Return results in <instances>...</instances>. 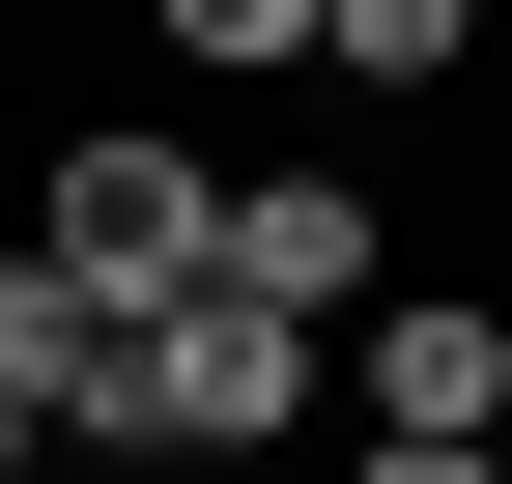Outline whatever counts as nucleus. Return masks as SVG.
<instances>
[{
	"instance_id": "nucleus-1",
	"label": "nucleus",
	"mask_w": 512,
	"mask_h": 484,
	"mask_svg": "<svg viewBox=\"0 0 512 484\" xmlns=\"http://www.w3.org/2000/svg\"><path fill=\"white\" fill-rule=\"evenodd\" d=\"M285 399H313V342L228 314V285H171V314H114V399H86V428H143V456H256Z\"/></svg>"
},
{
	"instance_id": "nucleus-2",
	"label": "nucleus",
	"mask_w": 512,
	"mask_h": 484,
	"mask_svg": "<svg viewBox=\"0 0 512 484\" xmlns=\"http://www.w3.org/2000/svg\"><path fill=\"white\" fill-rule=\"evenodd\" d=\"M200 228H228V171L114 114V143H57V228H29V257L86 285V314H171V285H200Z\"/></svg>"
},
{
	"instance_id": "nucleus-3",
	"label": "nucleus",
	"mask_w": 512,
	"mask_h": 484,
	"mask_svg": "<svg viewBox=\"0 0 512 484\" xmlns=\"http://www.w3.org/2000/svg\"><path fill=\"white\" fill-rule=\"evenodd\" d=\"M200 285H228V314H285V342L370 314V200H342V171H256V200L200 228Z\"/></svg>"
},
{
	"instance_id": "nucleus-4",
	"label": "nucleus",
	"mask_w": 512,
	"mask_h": 484,
	"mask_svg": "<svg viewBox=\"0 0 512 484\" xmlns=\"http://www.w3.org/2000/svg\"><path fill=\"white\" fill-rule=\"evenodd\" d=\"M512 399V314H370V456H456Z\"/></svg>"
},
{
	"instance_id": "nucleus-5",
	"label": "nucleus",
	"mask_w": 512,
	"mask_h": 484,
	"mask_svg": "<svg viewBox=\"0 0 512 484\" xmlns=\"http://www.w3.org/2000/svg\"><path fill=\"white\" fill-rule=\"evenodd\" d=\"M86 399H114V314H86V285H57V257H0V428H86Z\"/></svg>"
},
{
	"instance_id": "nucleus-6",
	"label": "nucleus",
	"mask_w": 512,
	"mask_h": 484,
	"mask_svg": "<svg viewBox=\"0 0 512 484\" xmlns=\"http://www.w3.org/2000/svg\"><path fill=\"white\" fill-rule=\"evenodd\" d=\"M456 29H484V0H313V57H342V86H427Z\"/></svg>"
},
{
	"instance_id": "nucleus-7",
	"label": "nucleus",
	"mask_w": 512,
	"mask_h": 484,
	"mask_svg": "<svg viewBox=\"0 0 512 484\" xmlns=\"http://www.w3.org/2000/svg\"><path fill=\"white\" fill-rule=\"evenodd\" d=\"M171 57H313V0H171Z\"/></svg>"
},
{
	"instance_id": "nucleus-8",
	"label": "nucleus",
	"mask_w": 512,
	"mask_h": 484,
	"mask_svg": "<svg viewBox=\"0 0 512 484\" xmlns=\"http://www.w3.org/2000/svg\"><path fill=\"white\" fill-rule=\"evenodd\" d=\"M370 484H512V456H484V428H456V456H370Z\"/></svg>"
},
{
	"instance_id": "nucleus-9",
	"label": "nucleus",
	"mask_w": 512,
	"mask_h": 484,
	"mask_svg": "<svg viewBox=\"0 0 512 484\" xmlns=\"http://www.w3.org/2000/svg\"><path fill=\"white\" fill-rule=\"evenodd\" d=\"M484 456H512V399H484Z\"/></svg>"
}]
</instances>
